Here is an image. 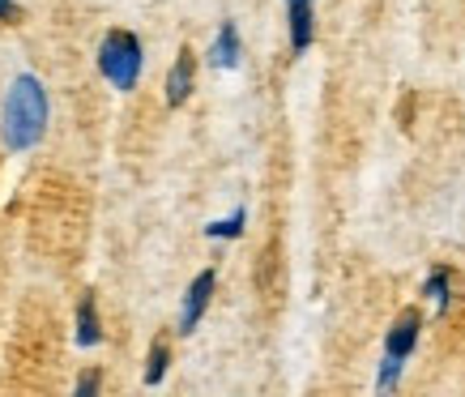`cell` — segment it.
<instances>
[{"instance_id": "cell-1", "label": "cell", "mask_w": 465, "mask_h": 397, "mask_svg": "<svg viewBox=\"0 0 465 397\" xmlns=\"http://www.w3.org/2000/svg\"><path fill=\"white\" fill-rule=\"evenodd\" d=\"M47 120H52V103L43 77L30 69L17 73L0 103V145L9 154H26L47 137Z\"/></svg>"}, {"instance_id": "cell-2", "label": "cell", "mask_w": 465, "mask_h": 397, "mask_svg": "<svg viewBox=\"0 0 465 397\" xmlns=\"http://www.w3.org/2000/svg\"><path fill=\"white\" fill-rule=\"evenodd\" d=\"M99 73L103 82L112 85V90H120V94H133L137 90V82H142L145 73V47L142 39L133 35V30H107L99 43Z\"/></svg>"}, {"instance_id": "cell-3", "label": "cell", "mask_w": 465, "mask_h": 397, "mask_svg": "<svg viewBox=\"0 0 465 397\" xmlns=\"http://www.w3.org/2000/svg\"><path fill=\"white\" fill-rule=\"evenodd\" d=\"M419 338H423V313L410 303V308H401L393 316V325L384 333V355H381V368H376V393H393L401 384V372H406Z\"/></svg>"}, {"instance_id": "cell-4", "label": "cell", "mask_w": 465, "mask_h": 397, "mask_svg": "<svg viewBox=\"0 0 465 397\" xmlns=\"http://www.w3.org/2000/svg\"><path fill=\"white\" fill-rule=\"evenodd\" d=\"M213 291H218V270H201L193 283H188V291H183V303H180V321H175V333L180 338H188V333H197L201 316L210 313V299Z\"/></svg>"}, {"instance_id": "cell-5", "label": "cell", "mask_w": 465, "mask_h": 397, "mask_svg": "<svg viewBox=\"0 0 465 397\" xmlns=\"http://www.w3.org/2000/svg\"><path fill=\"white\" fill-rule=\"evenodd\" d=\"M286 5V35H291V56H308L316 43V0H282Z\"/></svg>"}, {"instance_id": "cell-6", "label": "cell", "mask_w": 465, "mask_h": 397, "mask_svg": "<svg viewBox=\"0 0 465 397\" xmlns=\"http://www.w3.org/2000/svg\"><path fill=\"white\" fill-rule=\"evenodd\" d=\"M163 90H167L163 99H167L171 112L193 99V90H197V56H193V47H180V52H175V60H171V69H167V85H163Z\"/></svg>"}, {"instance_id": "cell-7", "label": "cell", "mask_w": 465, "mask_h": 397, "mask_svg": "<svg viewBox=\"0 0 465 397\" xmlns=\"http://www.w3.org/2000/svg\"><path fill=\"white\" fill-rule=\"evenodd\" d=\"M210 65L218 73H235L243 65V39H240V26H235L231 17L218 26V35H213V43H210Z\"/></svg>"}, {"instance_id": "cell-8", "label": "cell", "mask_w": 465, "mask_h": 397, "mask_svg": "<svg viewBox=\"0 0 465 397\" xmlns=\"http://www.w3.org/2000/svg\"><path fill=\"white\" fill-rule=\"evenodd\" d=\"M73 342H77V351H94V346L103 342L99 299H94V295L77 299V313H73Z\"/></svg>"}, {"instance_id": "cell-9", "label": "cell", "mask_w": 465, "mask_h": 397, "mask_svg": "<svg viewBox=\"0 0 465 397\" xmlns=\"http://www.w3.org/2000/svg\"><path fill=\"white\" fill-rule=\"evenodd\" d=\"M243 227H248V205H235L226 218L205 223V240H240Z\"/></svg>"}, {"instance_id": "cell-10", "label": "cell", "mask_w": 465, "mask_h": 397, "mask_svg": "<svg viewBox=\"0 0 465 397\" xmlns=\"http://www.w3.org/2000/svg\"><path fill=\"white\" fill-rule=\"evenodd\" d=\"M423 295L436 303V313H449V303H452V270L449 265H436V270L427 273Z\"/></svg>"}, {"instance_id": "cell-11", "label": "cell", "mask_w": 465, "mask_h": 397, "mask_svg": "<svg viewBox=\"0 0 465 397\" xmlns=\"http://www.w3.org/2000/svg\"><path fill=\"white\" fill-rule=\"evenodd\" d=\"M167 368H171V346H167V338H154L150 342V355H145V384L158 389V384L167 381Z\"/></svg>"}, {"instance_id": "cell-12", "label": "cell", "mask_w": 465, "mask_h": 397, "mask_svg": "<svg viewBox=\"0 0 465 397\" xmlns=\"http://www.w3.org/2000/svg\"><path fill=\"white\" fill-rule=\"evenodd\" d=\"M99 372H82V376H77V384H73V397H94L99 393Z\"/></svg>"}, {"instance_id": "cell-13", "label": "cell", "mask_w": 465, "mask_h": 397, "mask_svg": "<svg viewBox=\"0 0 465 397\" xmlns=\"http://www.w3.org/2000/svg\"><path fill=\"white\" fill-rule=\"evenodd\" d=\"M17 17V0H0V22H14Z\"/></svg>"}]
</instances>
